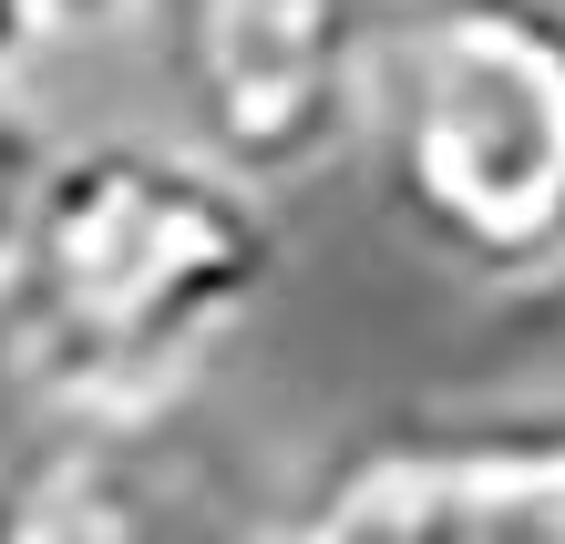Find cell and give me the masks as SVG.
<instances>
[{"label": "cell", "instance_id": "cell-1", "mask_svg": "<svg viewBox=\"0 0 565 544\" xmlns=\"http://www.w3.org/2000/svg\"><path fill=\"white\" fill-rule=\"evenodd\" d=\"M278 278L268 195L175 134L52 145L42 195L0 267V360L31 412L195 401Z\"/></svg>", "mask_w": 565, "mask_h": 544}, {"label": "cell", "instance_id": "cell-2", "mask_svg": "<svg viewBox=\"0 0 565 544\" xmlns=\"http://www.w3.org/2000/svg\"><path fill=\"white\" fill-rule=\"evenodd\" d=\"M360 164L493 298L565 267V0H381Z\"/></svg>", "mask_w": 565, "mask_h": 544}, {"label": "cell", "instance_id": "cell-3", "mask_svg": "<svg viewBox=\"0 0 565 544\" xmlns=\"http://www.w3.org/2000/svg\"><path fill=\"white\" fill-rule=\"evenodd\" d=\"M154 21L164 134L257 195L360 164L381 0H124Z\"/></svg>", "mask_w": 565, "mask_h": 544}, {"label": "cell", "instance_id": "cell-4", "mask_svg": "<svg viewBox=\"0 0 565 544\" xmlns=\"http://www.w3.org/2000/svg\"><path fill=\"white\" fill-rule=\"evenodd\" d=\"M278 534L329 544H565V401H431L350 431L278 503Z\"/></svg>", "mask_w": 565, "mask_h": 544}, {"label": "cell", "instance_id": "cell-5", "mask_svg": "<svg viewBox=\"0 0 565 544\" xmlns=\"http://www.w3.org/2000/svg\"><path fill=\"white\" fill-rule=\"evenodd\" d=\"M278 514L226 483V452L195 431V401L145 412H31L0 462V534L31 544H154V534H247Z\"/></svg>", "mask_w": 565, "mask_h": 544}, {"label": "cell", "instance_id": "cell-6", "mask_svg": "<svg viewBox=\"0 0 565 544\" xmlns=\"http://www.w3.org/2000/svg\"><path fill=\"white\" fill-rule=\"evenodd\" d=\"M42 164H52V134H42V114H31L21 93L0 83V267H11L21 226H31V195H42Z\"/></svg>", "mask_w": 565, "mask_h": 544}, {"label": "cell", "instance_id": "cell-7", "mask_svg": "<svg viewBox=\"0 0 565 544\" xmlns=\"http://www.w3.org/2000/svg\"><path fill=\"white\" fill-rule=\"evenodd\" d=\"M514 339H524L545 370H565V267H555V278H535V288H514Z\"/></svg>", "mask_w": 565, "mask_h": 544}]
</instances>
